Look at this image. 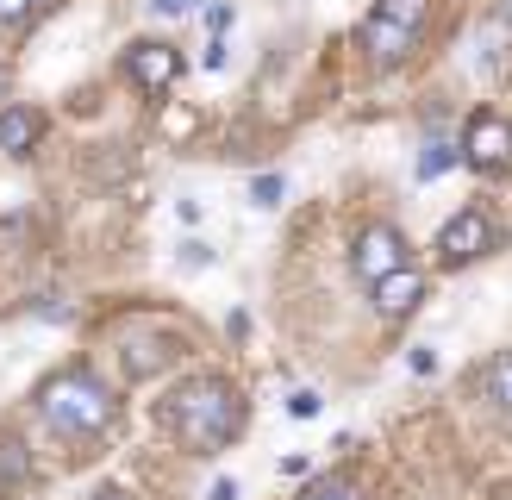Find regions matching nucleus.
I'll use <instances>...</instances> for the list:
<instances>
[{
	"mask_svg": "<svg viewBox=\"0 0 512 500\" xmlns=\"http://www.w3.org/2000/svg\"><path fill=\"white\" fill-rule=\"evenodd\" d=\"M157 425L182 450H194V457H213V450H225L244 432V394L225 375H194V382L163 394Z\"/></svg>",
	"mask_w": 512,
	"mask_h": 500,
	"instance_id": "obj_1",
	"label": "nucleus"
},
{
	"mask_svg": "<svg viewBox=\"0 0 512 500\" xmlns=\"http://www.w3.org/2000/svg\"><path fill=\"white\" fill-rule=\"evenodd\" d=\"M38 413L50 419L57 438L82 444V438H100L119 419V400H113V388L100 382L94 369H63V375H50V382L38 388Z\"/></svg>",
	"mask_w": 512,
	"mask_h": 500,
	"instance_id": "obj_2",
	"label": "nucleus"
},
{
	"mask_svg": "<svg viewBox=\"0 0 512 500\" xmlns=\"http://www.w3.org/2000/svg\"><path fill=\"white\" fill-rule=\"evenodd\" d=\"M431 13H438V0H375L363 32H356V50H363V63L375 75L400 69L406 57H419V44L431 32Z\"/></svg>",
	"mask_w": 512,
	"mask_h": 500,
	"instance_id": "obj_3",
	"label": "nucleus"
},
{
	"mask_svg": "<svg viewBox=\"0 0 512 500\" xmlns=\"http://www.w3.org/2000/svg\"><path fill=\"white\" fill-rule=\"evenodd\" d=\"M119 75H125V82H132L144 100H169L175 82H182V50H175L169 38H138V44H125Z\"/></svg>",
	"mask_w": 512,
	"mask_h": 500,
	"instance_id": "obj_4",
	"label": "nucleus"
},
{
	"mask_svg": "<svg viewBox=\"0 0 512 500\" xmlns=\"http://www.w3.org/2000/svg\"><path fill=\"white\" fill-rule=\"evenodd\" d=\"M456 150H463V163L475 175H506L512 169V119L500 107H475L463 119V144Z\"/></svg>",
	"mask_w": 512,
	"mask_h": 500,
	"instance_id": "obj_5",
	"label": "nucleus"
},
{
	"mask_svg": "<svg viewBox=\"0 0 512 500\" xmlns=\"http://www.w3.org/2000/svg\"><path fill=\"white\" fill-rule=\"evenodd\" d=\"M488 250H500V219H494V207H463L444 232H438V263L444 269H463V263H481Z\"/></svg>",
	"mask_w": 512,
	"mask_h": 500,
	"instance_id": "obj_6",
	"label": "nucleus"
},
{
	"mask_svg": "<svg viewBox=\"0 0 512 500\" xmlns=\"http://www.w3.org/2000/svg\"><path fill=\"white\" fill-rule=\"evenodd\" d=\"M406 232L400 225H388V219H375V225H363V232H356V244H350V269H356V282H381V275H394L400 263H406Z\"/></svg>",
	"mask_w": 512,
	"mask_h": 500,
	"instance_id": "obj_7",
	"label": "nucleus"
},
{
	"mask_svg": "<svg viewBox=\"0 0 512 500\" xmlns=\"http://www.w3.org/2000/svg\"><path fill=\"white\" fill-rule=\"evenodd\" d=\"M369 294H375V313H381V319H406V313L425 300V275H419L413 263H400L394 275H381Z\"/></svg>",
	"mask_w": 512,
	"mask_h": 500,
	"instance_id": "obj_8",
	"label": "nucleus"
},
{
	"mask_svg": "<svg viewBox=\"0 0 512 500\" xmlns=\"http://www.w3.org/2000/svg\"><path fill=\"white\" fill-rule=\"evenodd\" d=\"M38 138H44V113L7 100V107H0V157H32Z\"/></svg>",
	"mask_w": 512,
	"mask_h": 500,
	"instance_id": "obj_9",
	"label": "nucleus"
},
{
	"mask_svg": "<svg viewBox=\"0 0 512 500\" xmlns=\"http://www.w3.org/2000/svg\"><path fill=\"white\" fill-rule=\"evenodd\" d=\"M175 357H182V350H175L169 338H157V344H132V350H125V375H132V382H150V375H163Z\"/></svg>",
	"mask_w": 512,
	"mask_h": 500,
	"instance_id": "obj_10",
	"label": "nucleus"
},
{
	"mask_svg": "<svg viewBox=\"0 0 512 500\" xmlns=\"http://www.w3.org/2000/svg\"><path fill=\"white\" fill-rule=\"evenodd\" d=\"M481 400H488L494 413H506V419H512V350H500V357L481 369Z\"/></svg>",
	"mask_w": 512,
	"mask_h": 500,
	"instance_id": "obj_11",
	"label": "nucleus"
},
{
	"mask_svg": "<svg viewBox=\"0 0 512 500\" xmlns=\"http://www.w3.org/2000/svg\"><path fill=\"white\" fill-rule=\"evenodd\" d=\"M38 13H50V0H0V32H25Z\"/></svg>",
	"mask_w": 512,
	"mask_h": 500,
	"instance_id": "obj_12",
	"label": "nucleus"
},
{
	"mask_svg": "<svg viewBox=\"0 0 512 500\" xmlns=\"http://www.w3.org/2000/svg\"><path fill=\"white\" fill-rule=\"evenodd\" d=\"M25 475H32V457H25V444L19 438H0V482H25Z\"/></svg>",
	"mask_w": 512,
	"mask_h": 500,
	"instance_id": "obj_13",
	"label": "nucleus"
},
{
	"mask_svg": "<svg viewBox=\"0 0 512 500\" xmlns=\"http://www.w3.org/2000/svg\"><path fill=\"white\" fill-rule=\"evenodd\" d=\"M300 500H363V488H356L350 475H319V482L306 488Z\"/></svg>",
	"mask_w": 512,
	"mask_h": 500,
	"instance_id": "obj_14",
	"label": "nucleus"
},
{
	"mask_svg": "<svg viewBox=\"0 0 512 500\" xmlns=\"http://www.w3.org/2000/svg\"><path fill=\"white\" fill-rule=\"evenodd\" d=\"M281 194H288V182H281L275 169H263V175H250V200H256V207H281Z\"/></svg>",
	"mask_w": 512,
	"mask_h": 500,
	"instance_id": "obj_15",
	"label": "nucleus"
},
{
	"mask_svg": "<svg viewBox=\"0 0 512 500\" xmlns=\"http://www.w3.org/2000/svg\"><path fill=\"white\" fill-rule=\"evenodd\" d=\"M456 157H463V150H450V144H425V157H419V175L431 182V175H444Z\"/></svg>",
	"mask_w": 512,
	"mask_h": 500,
	"instance_id": "obj_16",
	"label": "nucleus"
},
{
	"mask_svg": "<svg viewBox=\"0 0 512 500\" xmlns=\"http://www.w3.org/2000/svg\"><path fill=\"white\" fill-rule=\"evenodd\" d=\"M319 407H325V400H319V388H294V394H288V413H294V419H313Z\"/></svg>",
	"mask_w": 512,
	"mask_h": 500,
	"instance_id": "obj_17",
	"label": "nucleus"
},
{
	"mask_svg": "<svg viewBox=\"0 0 512 500\" xmlns=\"http://www.w3.org/2000/svg\"><path fill=\"white\" fill-rule=\"evenodd\" d=\"M182 269H213V244L188 238V244H182Z\"/></svg>",
	"mask_w": 512,
	"mask_h": 500,
	"instance_id": "obj_18",
	"label": "nucleus"
},
{
	"mask_svg": "<svg viewBox=\"0 0 512 500\" xmlns=\"http://www.w3.org/2000/svg\"><path fill=\"white\" fill-rule=\"evenodd\" d=\"M194 7H200V0H150V13H157V19H182Z\"/></svg>",
	"mask_w": 512,
	"mask_h": 500,
	"instance_id": "obj_19",
	"label": "nucleus"
},
{
	"mask_svg": "<svg viewBox=\"0 0 512 500\" xmlns=\"http://www.w3.org/2000/svg\"><path fill=\"white\" fill-rule=\"evenodd\" d=\"M200 69H225V38H213L207 50H200Z\"/></svg>",
	"mask_w": 512,
	"mask_h": 500,
	"instance_id": "obj_20",
	"label": "nucleus"
},
{
	"mask_svg": "<svg viewBox=\"0 0 512 500\" xmlns=\"http://www.w3.org/2000/svg\"><path fill=\"white\" fill-rule=\"evenodd\" d=\"M207 25H213V38H219V32H225V25H232V7H225V0H219V7L207 13Z\"/></svg>",
	"mask_w": 512,
	"mask_h": 500,
	"instance_id": "obj_21",
	"label": "nucleus"
},
{
	"mask_svg": "<svg viewBox=\"0 0 512 500\" xmlns=\"http://www.w3.org/2000/svg\"><path fill=\"white\" fill-rule=\"evenodd\" d=\"M431 369H438V357H431V350L419 344V350H413V375H431Z\"/></svg>",
	"mask_w": 512,
	"mask_h": 500,
	"instance_id": "obj_22",
	"label": "nucleus"
},
{
	"mask_svg": "<svg viewBox=\"0 0 512 500\" xmlns=\"http://www.w3.org/2000/svg\"><path fill=\"white\" fill-rule=\"evenodd\" d=\"M207 500H238V482H213V488H207Z\"/></svg>",
	"mask_w": 512,
	"mask_h": 500,
	"instance_id": "obj_23",
	"label": "nucleus"
},
{
	"mask_svg": "<svg viewBox=\"0 0 512 500\" xmlns=\"http://www.w3.org/2000/svg\"><path fill=\"white\" fill-rule=\"evenodd\" d=\"M94 500H138L132 488H94Z\"/></svg>",
	"mask_w": 512,
	"mask_h": 500,
	"instance_id": "obj_24",
	"label": "nucleus"
},
{
	"mask_svg": "<svg viewBox=\"0 0 512 500\" xmlns=\"http://www.w3.org/2000/svg\"><path fill=\"white\" fill-rule=\"evenodd\" d=\"M7 88H13V69L0 63V107H7Z\"/></svg>",
	"mask_w": 512,
	"mask_h": 500,
	"instance_id": "obj_25",
	"label": "nucleus"
}]
</instances>
